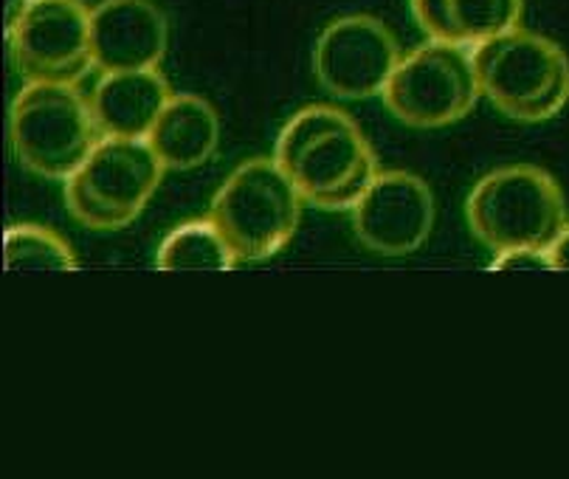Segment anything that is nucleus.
<instances>
[{
    "label": "nucleus",
    "instance_id": "f257e3e1",
    "mask_svg": "<svg viewBox=\"0 0 569 479\" xmlns=\"http://www.w3.org/2000/svg\"><path fill=\"white\" fill-rule=\"evenodd\" d=\"M277 164L302 201L316 209H352L378 176V158L350 116L330 104H308L279 130Z\"/></svg>",
    "mask_w": 569,
    "mask_h": 479
},
{
    "label": "nucleus",
    "instance_id": "f03ea898",
    "mask_svg": "<svg viewBox=\"0 0 569 479\" xmlns=\"http://www.w3.org/2000/svg\"><path fill=\"white\" fill-rule=\"evenodd\" d=\"M466 214L479 243L493 255L550 251L567 229V203L550 172L533 164L493 170L471 189Z\"/></svg>",
    "mask_w": 569,
    "mask_h": 479
},
{
    "label": "nucleus",
    "instance_id": "7ed1b4c3",
    "mask_svg": "<svg viewBox=\"0 0 569 479\" xmlns=\"http://www.w3.org/2000/svg\"><path fill=\"white\" fill-rule=\"evenodd\" d=\"M471 57L479 91L516 122H547L569 102V57L536 31H505Z\"/></svg>",
    "mask_w": 569,
    "mask_h": 479
},
{
    "label": "nucleus",
    "instance_id": "20e7f679",
    "mask_svg": "<svg viewBox=\"0 0 569 479\" xmlns=\"http://www.w3.org/2000/svg\"><path fill=\"white\" fill-rule=\"evenodd\" d=\"M9 136L20 164L49 181H68L104 139L91 102L66 82H29L12 102Z\"/></svg>",
    "mask_w": 569,
    "mask_h": 479
},
{
    "label": "nucleus",
    "instance_id": "39448f33",
    "mask_svg": "<svg viewBox=\"0 0 569 479\" xmlns=\"http://www.w3.org/2000/svg\"><path fill=\"white\" fill-rule=\"evenodd\" d=\"M302 218V194L277 158H251L237 167L212 201L218 226L240 262H260L291 243Z\"/></svg>",
    "mask_w": 569,
    "mask_h": 479
},
{
    "label": "nucleus",
    "instance_id": "423d86ee",
    "mask_svg": "<svg viewBox=\"0 0 569 479\" xmlns=\"http://www.w3.org/2000/svg\"><path fill=\"white\" fill-rule=\"evenodd\" d=\"M161 176L164 164L147 139H102L66 181V207L88 229H121L139 218Z\"/></svg>",
    "mask_w": 569,
    "mask_h": 479
},
{
    "label": "nucleus",
    "instance_id": "0eeeda50",
    "mask_svg": "<svg viewBox=\"0 0 569 479\" xmlns=\"http://www.w3.org/2000/svg\"><path fill=\"white\" fill-rule=\"evenodd\" d=\"M479 93L471 51L431 40L398 62L381 97L406 128L435 130L466 119Z\"/></svg>",
    "mask_w": 569,
    "mask_h": 479
},
{
    "label": "nucleus",
    "instance_id": "6e6552de",
    "mask_svg": "<svg viewBox=\"0 0 569 479\" xmlns=\"http://www.w3.org/2000/svg\"><path fill=\"white\" fill-rule=\"evenodd\" d=\"M7 40L29 82L77 86L93 66L91 12L82 0H31Z\"/></svg>",
    "mask_w": 569,
    "mask_h": 479
},
{
    "label": "nucleus",
    "instance_id": "1a4fd4ad",
    "mask_svg": "<svg viewBox=\"0 0 569 479\" xmlns=\"http://www.w3.org/2000/svg\"><path fill=\"white\" fill-rule=\"evenodd\" d=\"M400 60L398 40L381 20L347 14L316 40L313 73L330 97L358 102L383 93Z\"/></svg>",
    "mask_w": 569,
    "mask_h": 479
},
{
    "label": "nucleus",
    "instance_id": "9d476101",
    "mask_svg": "<svg viewBox=\"0 0 569 479\" xmlns=\"http://www.w3.org/2000/svg\"><path fill=\"white\" fill-rule=\"evenodd\" d=\"M435 198L415 172H378L352 207V229L363 246L383 257H403L429 240Z\"/></svg>",
    "mask_w": 569,
    "mask_h": 479
},
{
    "label": "nucleus",
    "instance_id": "9b49d317",
    "mask_svg": "<svg viewBox=\"0 0 569 479\" xmlns=\"http://www.w3.org/2000/svg\"><path fill=\"white\" fill-rule=\"evenodd\" d=\"M167 40V18L150 0H102L91 9V57L102 73L158 68Z\"/></svg>",
    "mask_w": 569,
    "mask_h": 479
},
{
    "label": "nucleus",
    "instance_id": "f8f14e48",
    "mask_svg": "<svg viewBox=\"0 0 569 479\" xmlns=\"http://www.w3.org/2000/svg\"><path fill=\"white\" fill-rule=\"evenodd\" d=\"M172 97L176 93L170 91L158 68L102 73L91 97V108L104 139L141 141L152 133L158 116L164 113Z\"/></svg>",
    "mask_w": 569,
    "mask_h": 479
},
{
    "label": "nucleus",
    "instance_id": "ddd939ff",
    "mask_svg": "<svg viewBox=\"0 0 569 479\" xmlns=\"http://www.w3.org/2000/svg\"><path fill=\"white\" fill-rule=\"evenodd\" d=\"M152 152L164 170H194L207 164L220 144V119L207 99L192 93H176L158 116L156 128L147 136Z\"/></svg>",
    "mask_w": 569,
    "mask_h": 479
},
{
    "label": "nucleus",
    "instance_id": "4468645a",
    "mask_svg": "<svg viewBox=\"0 0 569 479\" xmlns=\"http://www.w3.org/2000/svg\"><path fill=\"white\" fill-rule=\"evenodd\" d=\"M237 257L212 220H187L161 240L158 271H234Z\"/></svg>",
    "mask_w": 569,
    "mask_h": 479
},
{
    "label": "nucleus",
    "instance_id": "2eb2a0df",
    "mask_svg": "<svg viewBox=\"0 0 569 479\" xmlns=\"http://www.w3.org/2000/svg\"><path fill=\"white\" fill-rule=\"evenodd\" d=\"M7 271H77L79 262L71 246L57 231L37 223L9 226L3 231Z\"/></svg>",
    "mask_w": 569,
    "mask_h": 479
},
{
    "label": "nucleus",
    "instance_id": "dca6fc26",
    "mask_svg": "<svg viewBox=\"0 0 569 479\" xmlns=\"http://www.w3.org/2000/svg\"><path fill=\"white\" fill-rule=\"evenodd\" d=\"M525 0H451V20H455L460 46H479L485 40L519 29Z\"/></svg>",
    "mask_w": 569,
    "mask_h": 479
},
{
    "label": "nucleus",
    "instance_id": "f3484780",
    "mask_svg": "<svg viewBox=\"0 0 569 479\" xmlns=\"http://www.w3.org/2000/svg\"><path fill=\"white\" fill-rule=\"evenodd\" d=\"M409 3H412L415 23L429 34V40L460 46L455 20H451V0H409Z\"/></svg>",
    "mask_w": 569,
    "mask_h": 479
},
{
    "label": "nucleus",
    "instance_id": "a211bd4d",
    "mask_svg": "<svg viewBox=\"0 0 569 479\" xmlns=\"http://www.w3.org/2000/svg\"><path fill=\"white\" fill-rule=\"evenodd\" d=\"M488 271H552V262L547 251H536V249L502 251V255L493 257Z\"/></svg>",
    "mask_w": 569,
    "mask_h": 479
},
{
    "label": "nucleus",
    "instance_id": "6ab92c4d",
    "mask_svg": "<svg viewBox=\"0 0 569 479\" xmlns=\"http://www.w3.org/2000/svg\"><path fill=\"white\" fill-rule=\"evenodd\" d=\"M550 262H552V271H569V226L563 229V234L558 237L556 243L550 246Z\"/></svg>",
    "mask_w": 569,
    "mask_h": 479
},
{
    "label": "nucleus",
    "instance_id": "aec40b11",
    "mask_svg": "<svg viewBox=\"0 0 569 479\" xmlns=\"http://www.w3.org/2000/svg\"><path fill=\"white\" fill-rule=\"evenodd\" d=\"M31 0H7V9H3V29H7V37L12 34L18 20L23 18V12L29 9Z\"/></svg>",
    "mask_w": 569,
    "mask_h": 479
}]
</instances>
